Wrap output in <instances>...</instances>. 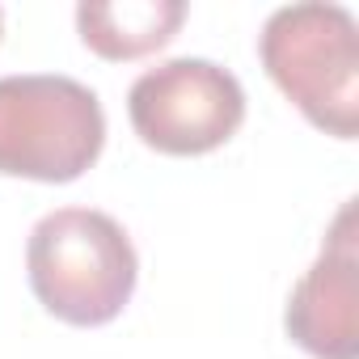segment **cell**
Masks as SVG:
<instances>
[{"mask_svg":"<svg viewBox=\"0 0 359 359\" xmlns=\"http://www.w3.org/2000/svg\"><path fill=\"white\" fill-rule=\"evenodd\" d=\"M26 271L39 304L68 325L114 321L140 279V258L123 224L93 208H60L30 233Z\"/></svg>","mask_w":359,"mask_h":359,"instance_id":"6da1fadb","label":"cell"},{"mask_svg":"<svg viewBox=\"0 0 359 359\" xmlns=\"http://www.w3.org/2000/svg\"><path fill=\"white\" fill-rule=\"evenodd\" d=\"M262 68L287 102L321 131L355 140L359 131V26L342 5H283L258 39Z\"/></svg>","mask_w":359,"mask_h":359,"instance_id":"7a4b0ae2","label":"cell"},{"mask_svg":"<svg viewBox=\"0 0 359 359\" xmlns=\"http://www.w3.org/2000/svg\"><path fill=\"white\" fill-rule=\"evenodd\" d=\"M102 144L106 114L89 85L55 72L0 76V173L76 182Z\"/></svg>","mask_w":359,"mask_h":359,"instance_id":"3957f363","label":"cell"},{"mask_svg":"<svg viewBox=\"0 0 359 359\" xmlns=\"http://www.w3.org/2000/svg\"><path fill=\"white\" fill-rule=\"evenodd\" d=\"M127 118L148 148L165 156H199L220 148L241 127L245 89L212 60H165L135 76Z\"/></svg>","mask_w":359,"mask_h":359,"instance_id":"277c9868","label":"cell"},{"mask_svg":"<svg viewBox=\"0 0 359 359\" xmlns=\"http://www.w3.org/2000/svg\"><path fill=\"white\" fill-rule=\"evenodd\" d=\"M355 203L330 229V245L287 296V334L317 359L359 355V283H355Z\"/></svg>","mask_w":359,"mask_h":359,"instance_id":"5b68a950","label":"cell"},{"mask_svg":"<svg viewBox=\"0 0 359 359\" xmlns=\"http://www.w3.org/2000/svg\"><path fill=\"white\" fill-rule=\"evenodd\" d=\"M187 22L182 0H85L76 9L81 43L102 60H140L165 47Z\"/></svg>","mask_w":359,"mask_h":359,"instance_id":"8992f818","label":"cell"},{"mask_svg":"<svg viewBox=\"0 0 359 359\" xmlns=\"http://www.w3.org/2000/svg\"><path fill=\"white\" fill-rule=\"evenodd\" d=\"M0 30H5V9H0Z\"/></svg>","mask_w":359,"mask_h":359,"instance_id":"52a82bcc","label":"cell"}]
</instances>
